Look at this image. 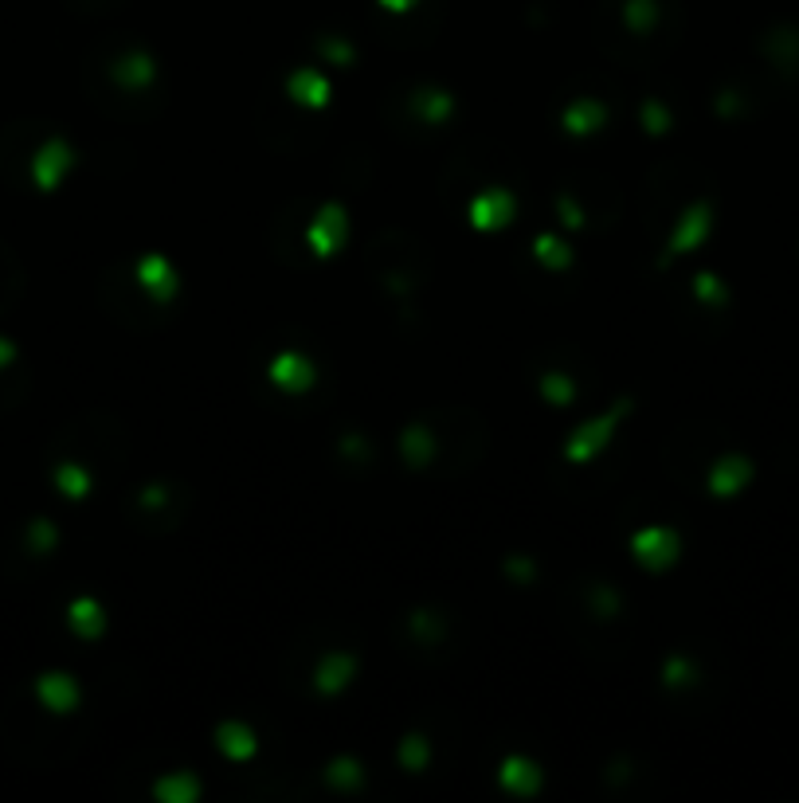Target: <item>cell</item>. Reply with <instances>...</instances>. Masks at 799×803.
Returning <instances> with one entry per match:
<instances>
[{"mask_svg": "<svg viewBox=\"0 0 799 803\" xmlns=\"http://www.w3.org/2000/svg\"><path fill=\"white\" fill-rule=\"evenodd\" d=\"M498 788L514 800H533L541 788H545V772L533 756L525 753H506L498 764Z\"/></svg>", "mask_w": 799, "mask_h": 803, "instance_id": "9", "label": "cell"}, {"mask_svg": "<svg viewBox=\"0 0 799 803\" xmlns=\"http://www.w3.org/2000/svg\"><path fill=\"white\" fill-rule=\"evenodd\" d=\"M635 565L647 568V572H666L670 565H678L682 557V533L674 525H643L631 533L627 541Z\"/></svg>", "mask_w": 799, "mask_h": 803, "instance_id": "2", "label": "cell"}, {"mask_svg": "<svg viewBox=\"0 0 799 803\" xmlns=\"http://www.w3.org/2000/svg\"><path fill=\"white\" fill-rule=\"evenodd\" d=\"M110 79H114L118 91L141 95V91H149V87L157 83V63H153L149 51H126V55H118V63L110 67Z\"/></svg>", "mask_w": 799, "mask_h": 803, "instance_id": "13", "label": "cell"}, {"mask_svg": "<svg viewBox=\"0 0 799 803\" xmlns=\"http://www.w3.org/2000/svg\"><path fill=\"white\" fill-rule=\"evenodd\" d=\"M169 502H173V490H169L165 482H149V486H141V494H138L141 510H165Z\"/></svg>", "mask_w": 799, "mask_h": 803, "instance_id": "34", "label": "cell"}, {"mask_svg": "<svg viewBox=\"0 0 799 803\" xmlns=\"http://www.w3.org/2000/svg\"><path fill=\"white\" fill-rule=\"evenodd\" d=\"M134 279L145 290V298L157 302V306H173L177 294H181V271L161 251H145L141 255L138 267H134Z\"/></svg>", "mask_w": 799, "mask_h": 803, "instance_id": "6", "label": "cell"}, {"mask_svg": "<svg viewBox=\"0 0 799 803\" xmlns=\"http://www.w3.org/2000/svg\"><path fill=\"white\" fill-rule=\"evenodd\" d=\"M639 122H643V130H647L651 138H666V134L674 130V114H670L658 98H647V102L639 106Z\"/></svg>", "mask_w": 799, "mask_h": 803, "instance_id": "27", "label": "cell"}, {"mask_svg": "<svg viewBox=\"0 0 799 803\" xmlns=\"http://www.w3.org/2000/svg\"><path fill=\"white\" fill-rule=\"evenodd\" d=\"M286 95L298 110H326L333 98V83L314 67H294L286 75Z\"/></svg>", "mask_w": 799, "mask_h": 803, "instance_id": "12", "label": "cell"}, {"mask_svg": "<svg viewBox=\"0 0 799 803\" xmlns=\"http://www.w3.org/2000/svg\"><path fill=\"white\" fill-rule=\"evenodd\" d=\"M752 478V463L745 455H721L713 467H709V494L713 498H733V494H741L745 486H749Z\"/></svg>", "mask_w": 799, "mask_h": 803, "instance_id": "18", "label": "cell"}, {"mask_svg": "<svg viewBox=\"0 0 799 803\" xmlns=\"http://www.w3.org/2000/svg\"><path fill=\"white\" fill-rule=\"evenodd\" d=\"M631 408H635V400L631 396H623L619 404H611L604 408L600 416H592V420H584V424H576L568 431V439H564V459L572 463V467H584V463H596L604 451L611 447V439H615V431L623 427V420L631 416Z\"/></svg>", "mask_w": 799, "mask_h": 803, "instance_id": "1", "label": "cell"}, {"mask_svg": "<svg viewBox=\"0 0 799 803\" xmlns=\"http://www.w3.org/2000/svg\"><path fill=\"white\" fill-rule=\"evenodd\" d=\"M380 4H384L388 12H408V8H412V0H380Z\"/></svg>", "mask_w": 799, "mask_h": 803, "instance_id": "38", "label": "cell"}, {"mask_svg": "<svg viewBox=\"0 0 799 803\" xmlns=\"http://www.w3.org/2000/svg\"><path fill=\"white\" fill-rule=\"evenodd\" d=\"M709 228H713V208L705 200H694L690 208H682V216L670 232V243H666V255H686V251L702 247L709 239Z\"/></svg>", "mask_w": 799, "mask_h": 803, "instance_id": "11", "label": "cell"}, {"mask_svg": "<svg viewBox=\"0 0 799 803\" xmlns=\"http://www.w3.org/2000/svg\"><path fill=\"white\" fill-rule=\"evenodd\" d=\"M55 545H59V529H55V521H47V518L28 521V549H32L36 557L55 553Z\"/></svg>", "mask_w": 799, "mask_h": 803, "instance_id": "28", "label": "cell"}, {"mask_svg": "<svg viewBox=\"0 0 799 803\" xmlns=\"http://www.w3.org/2000/svg\"><path fill=\"white\" fill-rule=\"evenodd\" d=\"M694 298H698L702 306H725V302H729L725 286H721V279H717L713 271H698V275H694Z\"/></svg>", "mask_w": 799, "mask_h": 803, "instance_id": "30", "label": "cell"}, {"mask_svg": "<svg viewBox=\"0 0 799 803\" xmlns=\"http://www.w3.org/2000/svg\"><path fill=\"white\" fill-rule=\"evenodd\" d=\"M517 220V196L502 185H490V189L474 192L467 204V224L482 236H494V232H506Z\"/></svg>", "mask_w": 799, "mask_h": 803, "instance_id": "3", "label": "cell"}, {"mask_svg": "<svg viewBox=\"0 0 799 803\" xmlns=\"http://www.w3.org/2000/svg\"><path fill=\"white\" fill-rule=\"evenodd\" d=\"M357 655L353 651H326L318 666H314V674H310V686H314V694H322V698H337L341 690H349L353 686V678H357Z\"/></svg>", "mask_w": 799, "mask_h": 803, "instance_id": "10", "label": "cell"}, {"mask_svg": "<svg viewBox=\"0 0 799 803\" xmlns=\"http://www.w3.org/2000/svg\"><path fill=\"white\" fill-rule=\"evenodd\" d=\"M32 690H36V702H40L47 713H55V717H71L75 709L83 706V686H79V678L67 674V670H44Z\"/></svg>", "mask_w": 799, "mask_h": 803, "instance_id": "8", "label": "cell"}, {"mask_svg": "<svg viewBox=\"0 0 799 803\" xmlns=\"http://www.w3.org/2000/svg\"><path fill=\"white\" fill-rule=\"evenodd\" d=\"M341 451L349 455V459H357V463H365V459H373V447L361 439V435H345L341 439Z\"/></svg>", "mask_w": 799, "mask_h": 803, "instance_id": "36", "label": "cell"}, {"mask_svg": "<svg viewBox=\"0 0 799 803\" xmlns=\"http://www.w3.org/2000/svg\"><path fill=\"white\" fill-rule=\"evenodd\" d=\"M267 380L279 388L282 396H306L318 384V365L302 349H279L267 365Z\"/></svg>", "mask_w": 799, "mask_h": 803, "instance_id": "7", "label": "cell"}, {"mask_svg": "<svg viewBox=\"0 0 799 803\" xmlns=\"http://www.w3.org/2000/svg\"><path fill=\"white\" fill-rule=\"evenodd\" d=\"M408 627H412V635L420 643H439L443 639V615H435L431 608H416L408 615Z\"/></svg>", "mask_w": 799, "mask_h": 803, "instance_id": "29", "label": "cell"}, {"mask_svg": "<svg viewBox=\"0 0 799 803\" xmlns=\"http://www.w3.org/2000/svg\"><path fill=\"white\" fill-rule=\"evenodd\" d=\"M435 451H439V443L427 424H408L400 431V459L408 471H427L435 463Z\"/></svg>", "mask_w": 799, "mask_h": 803, "instance_id": "20", "label": "cell"}, {"mask_svg": "<svg viewBox=\"0 0 799 803\" xmlns=\"http://www.w3.org/2000/svg\"><path fill=\"white\" fill-rule=\"evenodd\" d=\"M345 239H349V212L337 200H329L306 224V247L314 259H333L345 247Z\"/></svg>", "mask_w": 799, "mask_h": 803, "instance_id": "5", "label": "cell"}, {"mask_svg": "<svg viewBox=\"0 0 799 803\" xmlns=\"http://www.w3.org/2000/svg\"><path fill=\"white\" fill-rule=\"evenodd\" d=\"M533 259H537L545 271L564 275V271L572 267V247H568V239L553 236V232H541V236H533Z\"/></svg>", "mask_w": 799, "mask_h": 803, "instance_id": "23", "label": "cell"}, {"mask_svg": "<svg viewBox=\"0 0 799 803\" xmlns=\"http://www.w3.org/2000/svg\"><path fill=\"white\" fill-rule=\"evenodd\" d=\"M537 388H541V400L553 404V408H568V404H576V396H580L576 380L568 377L564 369H549V373H541Z\"/></svg>", "mask_w": 799, "mask_h": 803, "instance_id": "25", "label": "cell"}, {"mask_svg": "<svg viewBox=\"0 0 799 803\" xmlns=\"http://www.w3.org/2000/svg\"><path fill=\"white\" fill-rule=\"evenodd\" d=\"M212 745H216V753L224 756V760H232V764H243V760H251V756L259 753L255 729H251L247 721H239V717H228V721L216 725Z\"/></svg>", "mask_w": 799, "mask_h": 803, "instance_id": "15", "label": "cell"}, {"mask_svg": "<svg viewBox=\"0 0 799 803\" xmlns=\"http://www.w3.org/2000/svg\"><path fill=\"white\" fill-rule=\"evenodd\" d=\"M16 353H20V349H16V341L0 333V369H8V365L16 361Z\"/></svg>", "mask_w": 799, "mask_h": 803, "instance_id": "37", "label": "cell"}, {"mask_svg": "<svg viewBox=\"0 0 799 803\" xmlns=\"http://www.w3.org/2000/svg\"><path fill=\"white\" fill-rule=\"evenodd\" d=\"M608 106L600 98H572L561 110V130L568 138H592L596 130L608 126Z\"/></svg>", "mask_w": 799, "mask_h": 803, "instance_id": "16", "label": "cell"}, {"mask_svg": "<svg viewBox=\"0 0 799 803\" xmlns=\"http://www.w3.org/2000/svg\"><path fill=\"white\" fill-rule=\"evenodd\" d=\"M67 627H71L75 639H83V643H98V639L106 635L110 619H106V608H102L94 596H75V600L67 604Z\"/></svg>", "mask_w": 799, "mask_h": 803, "instance_id": "17", "label": "cell"}, {"mask_svg": "<svg viewBox=\"0 0 799 803\" xmlns=\"http://www.w3.org/2000/svg\"><path fill=\"white\" fill-rule=\"evenodd\" d=\"M204 796V780L192 768H177V772H161L153 780V800L157 803H196Z\"/></svg>", "mask_w": 799, "mask_h": 803, "instance_id": "19", "label": "cell"}, {"mask_svg": "<svg viewBox=\"0 0 799 803\" xmlns=\"http://www.w3.org/2000/svg\"><path fill=\"white\" fill-rule=\"evenodd\" d=\"M365 780H369V772H365V764L357 756L341 753L326 764V784L333 792H361Z\"/></svg>", "mask_w": 799, "mask_h": 803, "instance_id": "22", "label": "cell"}, {"mask_svg": "<svg viewBox=\"0 0 799 803\" xmlns=\"http://www.w3.org/2000/svg\"><path fill=\"white\" fill-rule=\"evenodd\" d=\"M502 568H506V576L514 580V584H533L537 580V565H533V557H525V553H510L506 561H502Z\"/></svg>", "mask_w": 799, "mask_h": 803, "instance_id": "33", "label": "cell"}, {"mask_svg": "<svg viewBox=\"0 0 799 803\" xmlns=\"http://www.w3.org/2000/svg\"><path fill=\"white\" fill-rule=\"evenodd\" d=\"M71 169H75V145L67 142V138L40 142L36 153H32V161H28V177H32V185L40 192H55L67 181Z\"/></svg>", "mask_w": 799, "mask_h": 803, "instance_id": "4", "label": "cell"}, {"mask_svg": "<svg viewBox=\"0 0 799 803\" xmlns=\"http://www.w3.org/2000/svg\"><path fill=\"white\" fill-rule=\"evenodd\" d=\"M396 760H400V768H404L408 776L427 772V764H431V737H423V733H404L400 745H396Z\"/></svg>", "mask_w": 799, "mask_h": 803, "instance_id": "24", "label": "cell"}, {"mask_svg": "<svg viewBox=\"0 0 799 803\" xmlns=\"http://www.w3.org/2000/svg\"><path fill=\"white\" fill-rule=\"evenodd\" d=\"M322 55H326L329 63H337V67H349V63H357V51L349 48L345 40H322Z\"/></svg>", "mask_w": 799, "mask_h": 803, "instance_id": "35", "label": "cell"}, {"mask_svg": "<svg viewBox=\"0 0 799 803\" xmlns=\"http://www.w3.org/2000/svg\"><path fill=\"white\" fill-rule=\"evenodd\" d=\"M553 212H557V220H561L568 232H580V228L588 224V212H584V208H580V204H576L568 192H561V196H557V208H553Z\"/></svg>", "mask_w": 799, "mask_h": 803, "instance_id": "32", "label": "cell"}, {"mask_svg": "<svg viewBox=\"0 0 799 803\" xmlns=\"http://www.w3.org/2000/svg\"><path fill=\"white\" fill-rule=\"evenodd\" d=\"M51 486H55L67 502H83V498H91L94 474L87 471L83 463H75V459H63V463H55V471H51Z\"/></svg>", "mask_w": 799, "mask_h": 803, "instance_id": "21", "label": "cell"}, {"mask_svg": "<svg viewBox=\"0 0 799 803\" xmlns=\"http://www.w3.org/2000/svg\"><path fill=\"white\" fill-rule=\"evenodd\" d=\"M623 20H627V28H631V32H651V28L658 24L655 0H631V4H627V12H623Z\"/></svg>", "mask_w": 799, "mask_h": 803, "instance_id": "31", "label": "cell"}, {"mask_svg": "<svg viewBox=\"0 0 799 803\" xmlns=\"http://www.w3.org/2000/svg\"><path fill=\"white\" fill-rule=\"evenodd\" d=\"M658 682L666 690H686V686L698 682V670H694V662L686 659V655H666L662 670H658Z\"/></svg>", "mask_w": 799, "mask_h": 803, "instance_id": "26", "label": "cell"}, {"mask_svg": "<svg viewBox=\"0 0 799 803\" xmlns=\"http://www.w3.org/2000/svg\"><path fill=\"white\" fill-rule=\"evenodd\" d=\"M408 110L416 114V122H423V126H443V122H451V118H455V110H459V98L451 95L447 87L423 83V87H416V91H412Z\"/></svg>", "mask_w": 799, "mask_h": 803, "instance_id": "14", "label": "cell"}]
</instances>
